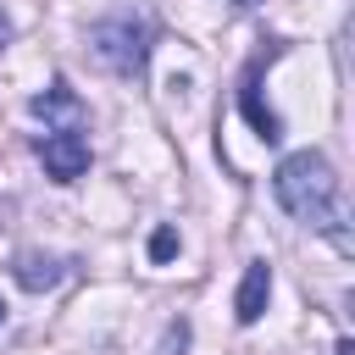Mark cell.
Wrapping results in <instances>:
<instances>
[{
  "instance_id": "6da1fadb",
  "label": "cell",
  "mask_w": 355,
  "mask_h": 355,
  "mask_svg": "<svg viewBox=\"0 0 355 355\" xmlns=\"http://www.w3.org/2000/svg\"><path fill=\"white\" fill-rule=\"evenodd\" d=\"M272 189H277V205H283L294 222H305V227L327 233L338 250H349L344 205H338V172H333V161H327L322 150H294V155H283Z\"/></svg>"
},
{
  "instance_id": "7a4b0ae2",
  "label": "cell",
  "mask_w": 355,
  "mask_h": 355,
  "mask_svg": "<svg viewBox=\"0 0 355 355\" xmlns=\"http://www.w3.org/2000/svg\"><path fill=\"white\" fill-rule=\"evenodd\" d=\"M89 55H94L105 72H116V78H139V72H144V55H150L144 22H133V17L94 22V28H89Z\"/></svg>"
},
{
  "instance_id": "3957f363",
  "label": "cell",
  "mask_w": 355,
  "mask_h": 355,
  "mask_svg": "<svg viewBox=\"0 0 355 355\" xmlns=\"http://www.w3.org/2000/svg\"><path fill=\"white\" fill-rule=\"evenodd\" d=\"M39 161H44V172L55 183H78L89 172V139L78 128H55V133L39 139Z\"/></svg>"
},
{
  "instance_id": "277c9868",
  "label": "cell",
  "mask_w": 355,
  "mask_h": 355,
  "mask_svg": "<svg viewBox=\"0 0 355 355\" xmlns=\"http://www.w3.org/2000/svg\"><path fill=\"white\" fill-rule=\"evenodd\" d=\"M266 300H272V266L266 261H250L244 277H239V294H233V316L250 327V322L266 316Z\"/></svg>"
},
{
  "instance_id": "5b68a950",
  "label": "cell",
  "mask_w": 355,
  "mask_h": 355,
  "mask_svg": "<svg viewBox=\"0 0 355 355\" xmlns=\"http://www.w3.org/2000/svg\"><path fill=\"white\" fill-rule=\"evenodd\" d=\"M255 83H261V61H250V67H244V78H239V111H244V122L272 144V139L283 133V122H277V111H266V105H261V89H255Z\"/></svg>"
},
{
  "instance_id": "8992f818",
  "label": "cell",
  "mask_w": 355,
  "mask_h": 355,
  "mask_svg": "<svg viewBox=\"0 0 355 355\" xmlns=\"http://www.w3.org/2000/svg\"><path fill=\"white\" fill-rule=\"evenodd\" d=\"M11 272H17V283H22L28 294H44V288H55V283L67 277V266H61L55 255H33V250H28V255H17V266H11Z\"/></svg>"
},
{
  "instance_id": "52a82bcc",
  "label": "cell",
  "mask_w": 355,
  "mask_h": 355,
  "mask_svg": "<svg viewBox=\"0 0 355 355\" xmlns=\"http://www.w3.org/2000/svg\"><path fill=\"white\" fill-rule=\"evenodd\" d=\"M78 111H83V105H78V94H72V89L61 83V78H55V83H50L44 94H33V116H44V122H55V116L78 122Z\"/></svg>"
},
{
  "instance_id": "ba28073f",
  "label": "cell",
  "mask_w": 355,
  "mask_h": 355,
  "mask_svg": "<svg viewBox=\"0 0 355 355\" xmlns=\"http://www.w3.org/2000/svg\"><path fill=\"white\" fill-rule=\"evenodd\" d=\"M172 255H178V227H155V233H150V261L166 266Z\"/></svg>"
},
{
  "instance_id": "9c48e42d",
  "label": "cell",
  "mask_w": 355,
  "mask_h": 355,
  "mask_svg": "<svg viewBox=\"0 0 355 355\" xmlns=\"http://www.w3.org/2000/svg\"><path fill=\"white\" fill-rule=\"evenodd\" d=\"M6 39H11V22H6V11H0V44H6Z\"/></svg>"
},
{
  "instance_id": "30bf717a",
  "label": "cell",
  "mask_w": 355,
  "mask_h": 355,
  "mask_svg": "<svg viewBox=\"0 0 355 355\" xmlns=\"http://www.w3.org/2000/svg\"><path fill=\"white\" fill-rule=\"evenodd\" d=\"M233 6H261V0H233Z\"/></svg>"
},
{
  "instance_id": "8fae6325",
  "label": "cell",
  "mask_w": 355,
  "mask_h": 355,
  "mask_svg": "<svg viewBox=\"0 0 355 355\" xmlns=\"http://www.w3.org/2000/svg\"><path fill=\"white\" fill-rule=\"evenodd\" d=\"M0 322H6V305H0Z\"/></svg>"
}]
</instances>
